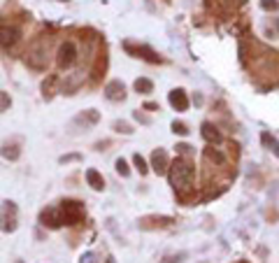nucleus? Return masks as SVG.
I'll list each match as a JSON object with an SVG mask.
<instances>
[{"mask_svg": "<svg viewBox=\"0 0 279 263\" xmlns=\"http://www.w3.org/2000/svg\"><path fill=\"white\" fill-rule=\"evenodd\" d=\"M167 175H170V184L174 189H189L193 184V175H196V168L189 158H174L167 168Z\"/></svg>", "mask_w": 279, "mask_h": 263, "instance_id": "obj_1", "label": "nucleus"}, {"mask_svg": "<svg viewBox=\"0 0 279 263\" xmlns=\"http://www.w3.org/2000/svg\"><path fill=\"white\" fill-rule=\"evenodd\" d=\"M16 224H19V210L12 201H2L0 203V231L12 233L16 231Z\"/></svg>", "mask_w": 279, "mask_h": 263, "instance_id": "obj_2", "label": "nucleus"}, {"mask_svg": "<svg viewBox=\"0 0 279 263\" xmlns=\"http://www.w3.org/2000/svg\"><path fill=\"white\" fill-rule=\"evenodd\" d=\"M58 210H60V219H63V224H68V226H75V224H79V221L84 219L82 205H79V203H75V201H65Z\"/></svg>", "mask_w": 279, "mask_h": 263, "instance_id": "obj_3", "label": "nucleus"}, {"mask_svg": "<svg viewBox=\"0 0 279 263\" xmlns=\"http://www.w3.org/2000/svg\"><path fill=\"white\" fill-rule=\"evenodd\" d=\"M19 40H21V31H19L16 26H9V23H2V26H0V47H2V49L16 47Z\"/></svg>", "mask_w": 279, "mask_h": 263, "instance_id": "obj_4", "label": "nucleus"}, {"mask_svg": "<svg viewBox=\"0 0 279 263\" xmlns=\"http://www.w3.org/2000/svg\"><path fill=\"white\" fill-rule=\"evenodd\" d=\"M77 63V47L72 45V42H63V45L58 47V65L60 68H72Z\"/></svg>", "mask_w": 279, "mask_h": 263, "instance_id": "obj_5", "label": "nucleus"}, {"mask_svg": "<svg viewBox=\"0 0 279 263\" xmlns=\"http://www.w3.org/2000/svg\"><path fill=\"white\" fill-rule=\"evenodd\" d=\"M40 221H42V226H49V228H60V226H63L60 210L58 208H47V210H42Z\"/></svg>", "mask_w": 279, "mask_h": 263, "instance_id": "obj_6", "label": "nucleus"}, {"mask_svg": "<svg viewBox=\"0 0 279 263\" xmlns=\"http://www.w3.org/2000/svg\"><path fill=\"white\" fill-rule=\"evenodd\" d=\"M151 168L156 175H166L167 168H170V163H167V154L166 149H156L154 154H151Z\"/></svg>", "mask_w": 279, "mask_h": 263, "instance_id": "obj_7", "label": "nucleus"}, {"mask_svg": "<svg viewBox=\"0 0 279 263\" xmlns=\"http://www.w3.org/2000/svg\"><path fill=\"white\" fill-rule=\"evenodd\" d=\"M126 52H130V54H137V56H142V58H147V61L149 63H161L163 61V58H161L159 54H156V52H154V49H149V47H133L130 45V42H126Z\"/></svg>", "mask_w": 279, "mask_h": 263, "instance_id": "obj_8", "label": "nucleus"}, {"mask_svg": "<svg viewBox=\"0 0 279 263\" xmlns=\"http://www.w3.org/2000/svg\"><path fill=\"white\" fill-rule=\"evenodd\" d=\"M167 98H170V105H172L177 112H186V109H189V98H186V91H184V89H172Z\"/></svg>", "mask_w": 279, "mask_h": 263, "instance_id": "obj_9", "label": "nucleus"}, {"mask_svg": "<svg viewBox=\"0 0 279 263\" xmlns=\"http://www.w3.org/2000/svg\"><path fill=\"white\" fill-rule=\"evenodd\" d=\"M105 96H107V101H123L126 98V86L121 84L119 79H114V82H110V84L105 86Z\"/></svg>", "mask_w": 279, "mask_h": 263, "instance_id": "obj_10", "label": "nucleus"}, {"mask_svg": "<svg viewBox=\"0 0 279 263\" xmlns=\"http://www.w3.org/2000/svg\"><path fill=\"white\" fill-rule=\"evenodd\" d=\"M98 119H100V114L96 112V109H86V112H82V114H77L75 116V124L77 126H93V124H98Z\"/></svg>", "mask_w": 279, "mask_h": 263, "instance_id": "obj_11", "label": "nucleus"}, {"mask_svg": "<svg viewBox=\"0 0 279 263\" xmlns=\"http://www.w3.org/2000/svg\"><path fill=\"white\" fill-rule=\"evenodd\" d=\"M86 182H89L91 189H96V191H103L105 189V179H103V175H100L98 170H86Z\"/></svg>", "mask_w": 279, "mask_h": 263, "instance_id": "obj_12", "label": "nucleus"}, {"mask_svg": "<svg viewBox=\"0 0 279 263\" xmlns=\"http://www.w3.org/2000/svg\"><path fill=\"white\" fill-rule=\"evenodd\" d=\"M203 138L207 140V142H214V145H219V142H221V133L217 131V126H214V124L205 121V124H203Z\"/></svg>", "mask_w": 279, "mask_h": 263, "instance_id": "obj_13", "label": "nucleus"}, {"mask_svg": "<svg viewBox=\"0 0 279 263\" xmlns=\"http://www.w3.org/2000/svg\"><path fill=\"white\" fill-rule=\"evenodd\" d=\"M261 142H263L265 147L270 149L272 154L279 158V140L275 138V135H270V133H263V135H261Z\"/></svg>", "mask_w": 279, "mask_h": 263, "instance_id": "obj_14", "label": "nucleus"}, {"mask_svg": "<svg viewBox=\"0 0 279 263\" xmlns=\"http://www.w3.org/2000/svg\"><path fill=\"white\" fill-rule=\"evenodd\" d=\"M0 154L5 156V158H9V161H16L19 158V145H2V149H0Z\"/></svg>", "mask_w": 279, "mask_h": 263, "instance_id": "obj_15", "label": "nucleus"}, {"mask_svg": "<svg viewBox=\"0 0 279 263\" xmlns=\"http://www.w3.org/2000/svg\"><path fill=\"white\" fill-rule=\"evenodd\" d=\"M135 91H137V93H151V91H154V84H151V79H144V77L135 79Z\"/></svg>", "mask_w": 279, "mask_h": 263, "instance_id": "obj_16", "label": "nucleus"}, {"mask_svg": "<svg viewBox=\"0 0 279 263\" xmlns=\"http://www.w3.org/2000/svg\"><path fill=\"white\" fill-rule=\"evenodd\" d=\"M114 165H116V172H119L121 177H128V175H130V168H128V163L123 161V158H116V163H114Z\"/></svg>", "mask_w": 279, "mask_h": 263, "instance_id": "obj_17", "label": "nucleus"}, {"mask_svg": "<svg viewBox=\"0 0 279 263\" xmlns=\"http://www.w3.org/2000/svg\"><path fill=\"white\" fill-rule=\"evenodd\" d=\"M133 163H135V168L140 170V175H147V170H149V168H147V161H144L142 156L135 154V156H133Z\"/></svg>", "mask_w": 279, "mask_h": 263, "instance_id": "obj_18", "label": "nucleus"}, {"mask_svg": "<svg viewBox=\"0 0 279 263\" xmlns=\"http://www.w3.org/2000/svg\"><path fill=\"white\" fill-rule=\"evenodd\" d=\"M9 105H12V98H9L5 91H0V112H5V109H9Z\"/></svg>", "mask_w": 279, "mask_h": 263, "instance_id": "obj_19", "label": "nucleus"}, {"mask_svg": "<svg viewBox=\"0 0 279 263\" xmlns=\"http://www.w3.org/2000/svg\"><path fill=\"white\" fill-rule=\"evenodd\" d=\"M205 154H207V158H212V161H217V163H226V158H223V154H219L217 149H207Z\"/></svg>", "mask_w": 279, "mask_h": 263, "instance_id": "obj_20", "label": "nucleus"}, {"mask_svg": "<svg viewBox=\"0 0 279 263\" xmlns=\"http://www.w3.org/2000/svg\"><path fill=\"white\" fill-rule=\"evenodd\" d=\"M172 131L177 133V135H189V126L181 124V121H174V124H172Z\"/></svg>", "mask_w": 279, "mask_h": 263, "instance_id": "obj_21", "label": "nucleus"}, {"mask_svg": "<svg viewBox=\"0 0 279 263\" xmlns=\"http://www.w3.org/2000/svg\"><path fill=\"white\" fill-rule=\"evenodd\" d=\"M261 7L263 9H277V0H261Z\"/></svg>", "mask_w": 279, "mask_h": 263, "instance_id": "obj_22", "label": "nucleus"}, {"mask_svg": "<svg viewBox=\"0 0 279 263\" xmlns=\"http://www.w3.org/2000/svg\"><path fill=\"white\" fill-rule=\"evenodd\" d=\"M114 128H116L119 133H133V131H130V126L123 124V121H116V124H114Z\"/></svg>", "mask_w": 279, "mask_h": 263, "instance_id": "obj_23", "label": "nucleus"}, {"mask_svg": "<svg viewBox=\"0 0 279 263\" xmlns=\"http://www.w3.org/2000/svg\"><path fill=\"white\" fill-rule=\"evenodd\" d=\"M79 158H82L79 154H68V156H60L58 161H60V163H70V161H79Z\"/></svg>", "mask_w": 279, "mask_h": 263, "instance_id": "obj_24", "label": "nucleus"}, {"mask_svg": "<svg viewBox=\"0 0 279 263\" xmlns=\"http://www.w3.org/2000/svg\"><path fill=\"white\" fill-rule=\"evenodd\" d=\"M181 259H184V254H177V256H167V259H166V261H163V263H179Z\"/></svg>", "mask_w": 279, "mask_h": 263, "instance_id": "obj_25", "label": "nucleus"}, {"mask_svg": "<svg viewBox=\"0 0 279 263\" xmlns=\"http://www.w3.org/2000/svg\"><path fill=\"white\" fill-rule=\"evenodd\" d=\"M144 107H147V109H159V105H156V103H147Z\"/></svg>", "mask_w": 279, "mask_h": 263, "instance_id": "obj_26", "label": "nucleus"}, {"mask_svg": "<svg viewBox=\"0 0 279 263\" xmlns=\"http://www.w3.org/2000/svg\"><path fill=\"white\" fill-rule=\"evenodd\" d=\"M16 263H23V261H16Z\"/></svg>", "mask_w": 279, "mask_h": 263, "instance_id": "obj_27", "label": "nucleus"}, {"mask_svg": "<svg viewBox=\"0 0 279 263\" xmlns=\"http://www.w3.org/2000/svg\"><path fill=\"white\" fill-rule=\"evenodd\" d=\"M237 2H242V0H237Z\"/></svg>", "mask_w": 279, "mask_h": 263, "instance_id": "obj_28", "label": "nucleus"}]
</instances>
